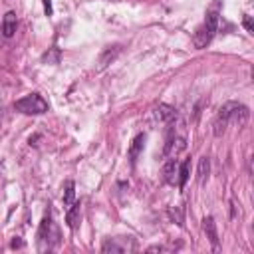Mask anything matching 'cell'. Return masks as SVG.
I'll return each instance as SVG.
<instances>
[{"label": "cell", "instance_id": "5b68a950", "mask_svg": "<svg viewBox=\"0 0 254 254\" xmlns=\"http://www.w3.org/2000/svg\"><path fill=\"white\" fill-rule=\"evenodd\" d=\"M187 149V137L185 135H169L167 143H165V151L163 155L165 157H177L179 153H183Z\"/></svg>", "mask_w": 254, "mask_h": 254}, {"label": "cell", "instance_id": "2e32d148", "mask_svg": "<svg viewBox=\"0 0 254 254\" xmlns=\"http://www.w3.org/2000/svg\"><path fill=\"white\" fill-rule=\"evenodd\" d=\"M169 214H171V218H173V220H177V224H179V226H183V214H181V208H171V210H169Z\"/></svg>", "mask_w": 254, "mask_h": 254}, {"label": "cell", "instance_id": "8fae6325", "mask_svg": "<svg viewBox=\"0 0 254 254\" xmlns=\"http://www.w3.org/2000/svg\"><path fill=\"white\" fill-rule=\"evenodd\" d=\"M16 14L10 10V12H6L4 14V20H2V34L6 36V38H12L14 36V32H16Z\"/></svg>", "mask_w": 254, "mask_h": 254}, {"label": "cell", "instance_id": "3957f363", "mask_svg": "<svg viewBox=\"0 0 254 254\" xmlns=\"http://www.w3.org/2000/svg\"><path fill=\"white\" fill-rule=\"evenodd\" d=\"M14 109L24 115H42L48 111V101L40 93H30V95H24L22 99H18L14 103Z\"/></svg>", "mask_w": 254, "mask_h": 254}, {"label": "cell", "instance_id": "5bb4252c", "mask_svg": "<svg viewBox=\"0 0 254 254\" xmlns=\"http://www.w3.org/2000/svg\"><path fill=\"white\" fill-rule=\"evenodd\" d=\"M208 173H210V159L200 157V161H198V185H204V181L208 179Z\"/></svg>", "mask_w": 254, "mask_h": 254}, {"label": "cell", "instance_id": "ba28073f", "mask_svg": "<svg viewBox=\"0 0 254 254\" xmlns=\"http://www.w3.org/2000/svg\"><path fill=\"white\" fill-rule=\"evenodd\" d=\"M202 230L206 232V238L210 240L212 248L216 250L218 248V232H216V224H214V218L212 216H204L202 218Z\"/></svg>", "mask_w": 254, "mask_h": 254}, {"label": "cell", "instance_id": "30bf717a", "mask_svg": "<svg viewBox=\"0 0 254 254\" xmlns=\"http://www.w3.org/2000/svg\"><path fill=\"white\" fill-rule=\"evenodd\" d=\"M145 133H139L135 139H133V143H131V147H129V159H131V165H135V161L139 159V155H141V151H143V147H145Z\"/></svg>", "mask_w": 254, "mask_h": 254}, {"label": "cell", "instance_id": "9a60e30c", "mask_svg": "<svg viewBox=\"0 0 254 254\" xmlns=\"http://www.w3.org/2000/svg\"><path fill=\"white\" fill-rule=\"evenodd\" d=\"M73 202H75V185H73V181H65V185H64V204L69 206Z\"/></svg>", "mask_w": 254, "mask_h": 254}, {"label": "cell", "instance_id": "e0dca14e", "mask_svg": "<svg viewBox=\"0 0 254 254\" xmlns=\"http://www.w3.org/2000/svg\"><path fill=\"white\" fill-rule=\"evenodd\" d=\"M244 28H246L248 32H254V28H252V20H250V16H244Z\"/></svg>", "mask_w": 254, "mask_h": 254}, {"label": "cell", "instance_id": "ac0fdd59", "mask_svg": "<svg viewBox=\"0 0 254 254\" xmlns=\"http://www.w3.org/2000/svg\"><path fill=\"white\" fill-rule=\"evenodd\" d=\"M10 246H12V248H22V246H24V242H22V240H20V238H14V240H12V244H10Z\"/></svg>", "mask_w": 254, "mask_h": 254}, {"label": "cell", "instance_id": "6da1fadb", "mask_svg": "<svg viewBox=\"0 0 254 254\" xmlns=\"http://www.w3.org/2000/svg\"><path fill=\"white\" fill-rule=\"evenodd\" d=\"M246 119H248V107H246V105H242V103H238V101H226V103L218 109V113H216V117H214V125H212V127H214V135L220 137V135L226 131V127H228L230 123L244 125Z\"/></svg>", "mask_w": 254, "mask_h": 254}, {"label": "cell", "instance_id": "277c9868", "mask_svg": "<svg viewBox=\"0 0 254 254\" xmlns=\"http://www.w3.org/2000/svg\"><path fill=\"white\" fill-rule=\"evenodd\" d=\"M38 240H40V248L44 250V248H48V250H52L54 246H58L60 244V230H58V226L54 224V220H52V216L50 214H46L44 218H42V224H40V230H38Z\"/></svg>", "mask_w": 254, "mask_h": 254}, {"label": "cell", "instance_id": "52a82bcc", "mask_svg": "<svg viewBox=\"0 0 254 254\" xmlns=\"http://www.w3.org/2000/svg\"><path fill=\"white\" fill-rule=\"evenodd\" d=\"M177 171H179L177 157H167V161H165V165H163V177H165V183L175 185V183H177Z\"/></svg>", "mask_w": 254, "mask_h": 254}, {"label": "cell", "instance_id": "d6986e66", "mask_svg": "<svg viewBox=\"0 0 254 254\" xmlns=\"http://www.w3.org/2000/svg\"><path fill=\"white\" fill-rule=\"evenodd\" d=\"M44 6H46V14L52 16V4H50V0H44Z\"/></svg>", "mask_w": 254, "mask_h": 254}, {"label": "cell", "instance_id": "4fadbf2b", "mask_svg": "<svg viewBox=\"0 0 254 254\" xmlns=\"http://www.w3.org/2000/svg\"><path fill=\"white\" fill-rule=\"evenodd\" d=\"M79 206H81L79 202L69 204V210L65 214V222H67L69 228H77V222H79Z\"/></svg>", "mask_w": 254, "mask_h": 254}, {"label": "cell", "instance_id": "8992f818", "mask_svg": "<svg viewBox=\"0 0 254 254\" xmlns=\"http://www.w3.org/2000/svg\"><path fill=\"white\" fill-rule=\"evenodd\" d=\"M135 248V244L133 242H129L127 244V238H123V242H119V238H109V240H105L103 242V246H101V252H105V254H121V252H127V250H133Z\"/></svg>", "mask_w": 254, "mask_h": 254}, {"label": "cell", "instance_id": "7c38bea8", "mask_svg": "<svg viewBox=\"0 0 254 254\" xmlns=\"http://www.w3.org/2000/svg\"><path fill=\"white\" fill-rule=\"evenodd\" d=\"M189 175H190V159H185L181 165H179V171H177V185L179 189L183 190L187 181H189Z\"/></svg>", "mask_w": 254, "mask_h": 254}, {"label": "cell", "instance_id": "7a4b0ae2", "mask_svg": "<svg viewBox=\"0 0 254 254\" xmlns=\"http://www.w3.org/2000/svg\"><path fill=\"white\" fill-rule=\"evenodd\" d=\"M216 30H218V12L210 10V12H206V18H204L202 26L194 32V46L196 48H204L214 38Z\"/></svg>", "mask_w": 254, "mask_h": 254}, {"label": "cell", "instance_id": "9c48e42d", "mask_svg": "<svg viewBox=\"0 0 254 254\" xmlns=\"http://www.w3.org/2000/svg\"><path fill=\"white\" fill-rule=\"evenodd\" d=\"M155 113H157V117H159L163 123H167V125H171V123L177 119V109H175L173 105H167V103H159Z\"/></svg>", "mask_w": 254, "mask_h": 254}]
</instances>
